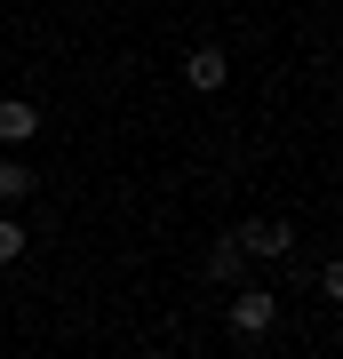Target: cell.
<instances>
[{
	"instance_id": "6da1fadb",
	"label": "cell",
	"mask_w": 343,
	"mask_h": 359,
	"mask_svg": "<svg viewBox=\"0 0 343 359\" xmlns=\"http://www.w3.org/2000/svg\"><path fill=\"white\" fill-rule=\"evenodd\" d=\"M231 248H240L248 264H280V256H295V231L280 216H248L240 231H231Z\"/></svg>"
},
{
	"instance_id": "7a4b0ae2",
	"label": "cell",
	"mask_w": 343,
	"mask_h": 359,
	"mask_svg": "<svg viewBox=\"0 0 343 359\" xmlns=\"http://www.w3.org/2000/svg\"><path fill=\"white\" fill-rule=\"evenodd\" d=\"M224 320H231V335H248V344H255V335L280 327V295H264V287H231V311H224Z\"/></svg>"
},
{
	"instance_id": "3957f363",
	"label": "cell",
	"mask_w": 343,
	"mask_h": 359,
	"mask_svg": "<svg viewBox=\"0 0 343 359\" xmlns=\"http://www.w3.org/2000/svg\"><path fill=\"white\" fill-rule=\"evenodd\" d=\"M32 136H40V104H32V96H0V144L25 152Z\"/></svg>"
},
{
	"instance_id": "277c9868",
	"label": "cell",
	"mask_w": 343,
	"mask_h": 359,
	"mask_svg": "<svg viewBox=\"0 0 343 359\" xmlns=\"http://www.w3.org/2000/svg\"><path fill=\"white\" fill-rule=\"evenodd\" d=\"M184 80H191V88H200V96H216L224 80H231V56L216 48V40H200V48L184 56Z\"/></svg>"
},
{
	"instance_id": "5b68a950",
	"label": "cell",
	"mask_w": 343,
	"mask_h": 359,
	"mask_svg": "<svg viewBox=\"0 0 343 359\" xmlns=\"http://www.w3.org/2000/svg\"><path fill=\"white\" fill-rule=\"evenodd\" d=\"M40 192V176H32V160L25 152H8V160H0V208H25Z\"/></svg>"
},
{
	"instance_id": "8992f818",
	"label": "cell",
	"mask_w": 343,
	"mask_h": 359,
	"mask_svg": "<svg viewBox=\"0 0 343 359\" xmlns=\"http://www.w3.org/2000/svg\"><path fill=\"white\" fill-rule=\"evenodd\" d=\"M208 280H216V287H240V280H248V256H240L231 240H216V248H208Z\"/></svg>"
},
{
	"instance_id": "52a82bcc",
	"label": "cell",
	"mask_w": 343,
	"mask_h": 359,
	"mask_svg": "<svg viewBox=\"0 0 343 359\" xmlns=\"http://www.w3.org/2000/svg\"><path fill=\"white\" fill-rule=\"evenodd\" d=\"M25 248H32V231L16 224V216H0V271H8V264H25Z\"/></svg>"
}]
</instances>
